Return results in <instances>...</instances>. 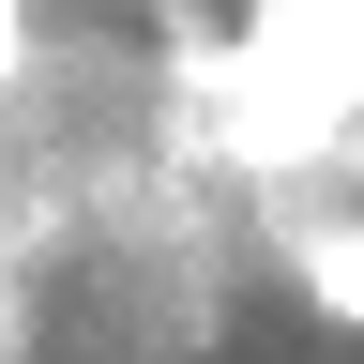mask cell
Returning <instances> with one entry per match:
<instances>
[{"label":"cell","mask_w":364,"mask_h":364,"mask_svg":"<svg viewBox=\"0 0 364 364\" xmlns=\"http://www.w3.org/2000/svg\"><path fill=\"white\" fill-rule=\"evenodd\" d=\"M289 273H304V304L334 318V334H364V228H304Z\"/></svg>","instance_id":"6da1fadb"}]
</instances>
